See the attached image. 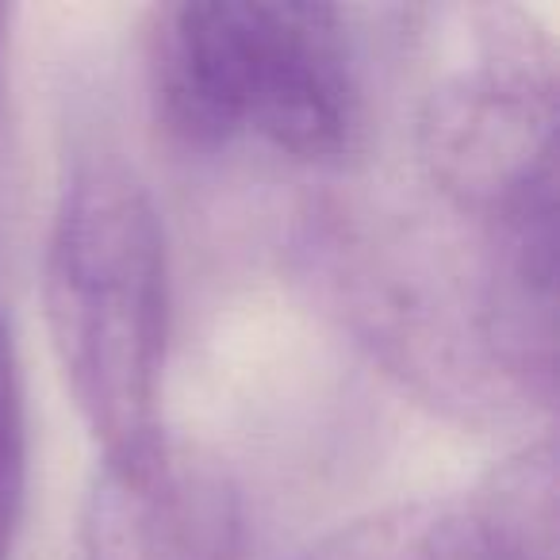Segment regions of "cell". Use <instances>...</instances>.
Instances as JSON below:
<instances>
[{
  "label": "cell",
  "instance_id": "cell-3",
  "mask_svg": "<svg viewBox=\"0 0 560 560\" xmlns=\"http://www.w3.org/2000/svg\"><path fill=\"white\" fill-rule=\"evenodd\" d=\"M419 154L480 231L557 208V47L514 4L427 12Z\"/></svg>",
  "mask_w": 560,
  "mask_h": 560
},
{
  "label": "cell",
  "instance_id": "cell-1",
  "mask_svg": "<svg viewBox=\"0 0 560 560\" xmlns=\"http://www.w3.org/2000/svg\"><path fill=\"white\" fill-rule=\"evenodd\" d=\"M147 85L158 127L188 150L254 139L335 165L365 119L346 12L330 4H162L147 24Z\"/></svg>",
  "mask_w": 560,
  "mask_h": 560
},
{
  "label": "cell",
  "instance_id": "cell-4",
  "mask_svg": "<svg viewBox=\"0 0 560 560\" xmlns=\"http://www.w3.org/2000/svg\"><path fill=\"white\" fill-rule=\"evenodd\" d=\"M234 483L165 434L101 460L85 499L81 560H238Z\"/></svg>",
  "mask_w": 560,
  "mask_h": 560
},
{
  "label": "cell",
  "instance_id": "cell-6",
  "mask_svg": "<svg viewBox=\"0 0 560 560\" xmlns=\"http://www.w3.org/2000/svg\"><path fill=\"white\" fill-rule=\"evenodd\" d=\"M27 499V407L12 335L0 327V560H12Z\"/></svg>",
  "mask_w": 560,
  "mask_h": 560
},
{
  "label": "cell",
  "instance_id": "cell-5",
  "mask_svg": "<svg viewBox=\"0 0 560 560\" xmlns=\"http://www.w3.org/2000/svg\"><path fill=\"white\" fill-rule=\"evenodd\" d=\"M307 560H557L552 442L529 445L460 503L361 522Z\"/></svg>",
  "mask_w": 560,
  "mask_h": 560
},
{
  "label": "cell",
  "instance_id": "cell-7",
  "mask_svg": "<svg viewBox=\"0 0 560 560\" xmlns=\"http://www.w3.org/2000/svg\"><path fill=\"white\" fill-rule=\"evenodd\" d=\"M4 24H9V9L0 4V50H4Z\"/></svg>",
  "mask_w": 560,
  "mask_h": 560
},
{
  "label": "cell",
  "instance_id": "cell-2",
  "mask_svg": "<svg viewBox=\"0 0 560 560\" xmlns=\"http://www.w3.org/2000/svg\"><path fill=\"white\" fill-rule=\"evenodd\" d=\"M43 315L104 457L154 442L170 342V257L147 185L116 158L70 173L43 257Z\"/></svg>",
  "mask_w": 560,
  "mask_h": 560
}]
</instances>
